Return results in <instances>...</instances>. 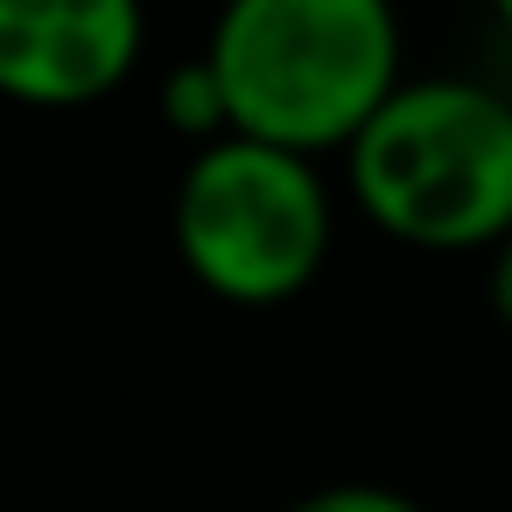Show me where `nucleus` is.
I'll use <instances>...</instances> for the list:
<instances>
[{"label": "nucleus", "instance_id": "f257e3e1", "mask_svg": "<svg viewBox=\"0 0 512 512\" xmlns=\"http://www.w3.org/2000/svg\"><path fill=\"white\" fill-rule=\"evenodd\" d=\"M232 134L323 155L407 85L393 0H225L204 43Z\"/></svg>", "mask_w": 512, "mask_h": 512}, {"label": "nucleus", "instance_id": "f03ea898", "mask_svg": "<svg viewBox=\"0 0 512 512\" xmlns=\"http://www.w3.org/2000/svg\"><path fill=\"white\" fill-rule=\"evenodd\" d=\"M351 204L414 253H491L512 232V99L407 78L344 148Z\"/></svg>", "mask_w": 512, "mask_h": 512}, {"label": "nucleus", "instance_id": "7ed1b4c3", "mask_svg": "<svg viewBox=\"0 0 512 512\" xmlns=\"http://www.w3.org/2000/svg\"><path fill=\"white\" fill-rule=\"evenodd\" d=\"M169 232L197 288L232 309H281L323 274L337 211L330 183L316 176V155L253 134H218L190 155L169 204Z\"/></svg>", "mask_w": 512, "mask_h": 512}, {"label": "nucleus", "instance_id": "20e7f679", "mask_svg": "<svg viewBox=\"0 0 512 512\" xmlns=\"http://www.w3.org/2000/svg\"><path fill=\"white\" fill-rule=\"evenodd\" d=\"M141 0H0V92L22 106H92L134 78Z\"/></svg>", "mask_w": 512, "mask_h": 512}, {"label": "nucleus", "instance_id": "39448f33", "mask_svg": "<svg viewBox=\"0 0 512 512\" xmlns=\"http://www.w3.org/2000/svg\"><path fill=\"white\" fill-rule=\"evenodd\" d=\"M162 113H169V127L190 134L197 148L218 141V134H232V106H225V85H218L211 57H190V64L169 71V85H162Z\"/></svg>", "mask_w": 512, "mask_h": 512}, {"label": "nucleus", "instance_id": "423d86ee", "mask_svg": "<svg viewBox=\"0 0 512 512\" xmlns=\"http://www.w3.org/2000/svg\"><path fill=\"white\" fill-rule=\"evenodd\" d=\"M288 512H428V505L393 484H323V491H302Z\"/></svg>", "mask_w": 512, "mask_h": 512}, {"label": "nucleus", "instance_id": "0eeeda50", "mask_svg": "<svg viewBox=\"0 0 512 512\" xmlns=\"http://www.w3.org/2000/svg\"><path fill=\"white\" fill-rule=\"evenodd\" d=\"M491 316L512 330V232L491 246Z\"/></svg>", "mask_w": 512, "mask_h": 512}, {"label": "nucleus", "instance_id": "6e6552de", "mask_svg": "<svg viewBox=\"0 0 512 512\" xmlns=\"http://www.w3.org/2000/svg\"><path fill=\"white\" fill-rule=\"evenodd\" d=\"M491 15H498V29L512 36V0H491Z\"/></svg>", "mask_w": 512, "mask_h": 512}]
</instances>
